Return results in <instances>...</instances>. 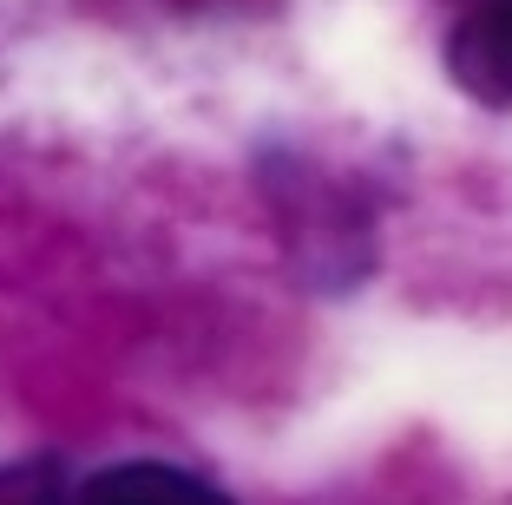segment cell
Masks as SVG:
<instances>
[{"mask_svg":"<svg viewBox=\"0 0 512 505\" xmlns=\"http://www.w3.org/2000/svg\"><path fill=\"white\" fill-rule=\"evenodd\" d=\"M79 505H237L197 473H178L165 460H125L79 486Z\"/></svg>","mask_w":512,"mask_h":505,"instance_id":"obj_3","label":"cell"},{"mask_svg":"<svg viewBox=\"0 0 512 505\" xmlns=\"http://www.w3.org/2000/svg\"><path fill=\"white\" fill-rule=\"evenodd\" d=\"M276 217L283 237L296 250V263L309 269V283H355L368 269V217L322 178L316 164H276L270 171Z\"/></svg>","mask_w":512,"mask_h":505,"instance_id":"obj_1","label":"cell"},{"mask_svg":"<svg viewBox=\"0 0 512 505\" xmlns=\"http://www.w3.org/2000/svg\"><path fill=\"white\" fill-rule=\"evenodd\" d=\"M447 73L480 105H512V0H480L453 20Z\"/></svg>","mask_w":512,"mask_h":505,"instance_id":"obj_2","label":"cell"},{"mask_svg":"<svg viewBox=\"0 0 512 505\" xmlns=\"http://www.w3.org/2000/svg\"><path fill=\"white\" fill-rule=\"evenodd\" d=\"M453 7H460V14H467V7H480V0H453Z\"/></svg>","mask_w":512,"mask_h":505,"instance_id":"obj_5","label":"cell"},{"mask_svg":"<svg viewBox=\"0 0 512 505\" xmlns=\"http://www.w3.org/2000/svg\"><path fill=\"white\" fill-rule=\"evenodd\" d=\"M0 505H79V492L53 453H33L0 466Z\"/></svg>","mask_w":512,"mask_h":505,"instance_id":"obj_4","label":"cell"}]
</instances>
